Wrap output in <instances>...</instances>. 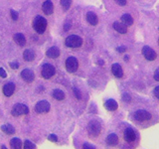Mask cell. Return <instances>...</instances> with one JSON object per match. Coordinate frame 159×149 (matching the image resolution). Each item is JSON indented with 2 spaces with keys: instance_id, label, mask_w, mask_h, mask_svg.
Returning a JSON list of instances; mask_svg holds the SVG:
<instances>
[{
  "instance_id": "1",
  "label": "cell",
  "mask_w": 159,
  "mask_h": 149,
  "mask_svg": "<svg viewBox=\"0 0 159 149\" xmlns=\"http://www.w3.org/2000/svg\"><path fill=\"white\" fill-rule=\"evenodd\" d=\"M33 28L38 34H43L47 28V20L42 16H36L33 21Z\"/></svg>"
},
{
  "instance_id": "2",
  "label": "cell",
  "mask_w": 159,
  "mask_h": 149,
  "mask_svg": "<svg viewBox=\"0 0 159 149\" xmlns=\"http://www.w3.org/2000/svg\"><path fill=\"white\" fill-rule=\"evenodd\" d=\"M88 132L92 137L98 136L102 132V124L98 120H91L88 124Z\"/></svg>"
},
{
  "instance_id": "3",
  "label": "cell",
  "mask_w": 159,
  "mask_h": 149,
  "mask_svg": "<svg viewBox=\"0 0 159 149\" xmlns=\"http://www.w3.org/2000/svg\"><path fill=\"white\" fill-rule=\"evenodd\" d=\"M65 44L69 48H79L83 45V39L78 35H70L65 40Z\"/></svg>"
},
{
  "instance_id": "4",
  "label": "cell",
  "mask_w": 159,
  "mask_h": 149,
  "mask_svg": "<svg viewBox=\"0 0 159 149\" xmlns=\"http://www.w3.org/2000/svg\"><path fill=\"white\" fill-rule=\"evenodd\" d=\"M29 112V108L27 106H25L23 103H16L15 106L12 107L11 114L13 116H21L24 114H27Z\"/></svg>"
},
{
  "instance_id": "5",
  "label": "cell",
  "mask_w": 159,
  "mask_h": 149,
  "mask_svg": "<svg viewBox=\"0 0 159 149\" xmlns=\"http://www.w3.org/2000/svg\"><path fill=\"white\" fill-rule=\"evenodd\" d=\"M55 73H56V70H55V67L53 66V65L51 64H44L42 66V70H41V76L44 78V79H50L52 78Z\"/></svg>"
},
{
  "instance_id": "6",
  "label": "cell",
  "mask_w": 159,
  "mask_h": 149,
  "mask_svg": "<svg viewBox=\"0 0 159 149\" xmlns=\"http://www.w3.org/2000/svg\"><path fill=\"white\" fill-rule=\"evenodd\" d=\"M78 68H79V62L75 57H69L66 60V69L69 73L77 72Z\"/></svg>"
},
{
  "instance_id": "7",
  "label": "cell",
  "mask_w": 159,
  "mask_h": 149,
  "mask_svg": "<svg viewBox=\"0 0 159 149\" xmlns=\"http://www.w3.org/2000/svg\"><path fill=\"white\" fill-rule=\"evenodd\" d=\"M50 108H51V106L47 101H40L36 103L35 106V111L37 113H47L50 111Z\"/></svg>"
},
{
  "instance_id": "8",
  "label": "cell",
  "mask_w": 159,
  "mask_h": 149,
  "mask_svg": "<svg viewBox=\"0 0 159 149\" xmlns=\"http://www.w3.org/2000/svg\"><path fill=\"white\" fill-rule=\"evenodd\" d=\"M142 55L146 60H148V61H154V60L157 58L156 52L154 51L152 48L148 47V46H145L142 48Z\"/></svg>"
},
{
  "instance_id": "9",
  "label": "cell",
  "mask_w": 159,
  "mask_h": 149,
  "mask_svg": "<svg viewBox=\"0 0 159 149\" xmlns=\"http://www.w3.org/2000/svg\"><path fill=\"white\" fill-rule=\"evenodd\" d=\"M134 118L138 121H147L151 118V114L144 109H139L134 113Z\"/></svg>"
},
{
  "instance_id": "10",
  "label": "cell",
  "mask_w": 159,
  "mask_h": 149,
  "mask_svg": "<svg viewBox=\"0 0 159 149\" xmlns=\"http://www.w3.org/2000/svg\"><path fill=\"white\" fill-rule=\"evenodd\" d=\"M21 78L26 83H32L35 79V74L30 69H24L21 72Z\"/></svg>"
},
{
  "instance_id": "11",
  "label": "cell",
  "mask_w": 159,
  "mask_h": 149,
  "mask_svg": "<svg viewBox=\"0 0 159 149\" xmlns=\"http://www.w3.org/2000/svg\"><path fill=\"white\" fill-rule=\"evenodd\" d=\"M15 92V84L12 82H9L4 84L3 87V93L5 97H11Z\"/></svg>"
},
{
  "instance_id": "12",
  "label": "cell",
  "mask_w": 159,
  "mask_h": 149,
  "mask_svg": "<svg viewBox=\"0 0 159 149\" xmlns=\"http://www.w3.org/2000/svg\"><path fill=\"white\" fill-rule=\"evenodd\" d=\"M124 139H125L127 142H133L136 139L135 131H134L133 129L130 128V127L126 128L125 132H124Z\"/></svg>"
},
{
  "instance_id": "13",
  "label": "cell",
  "mask_w": 159,
  "mask_h": 149,
  "mask_svg": "<svg viewBox=\"0 0 159 149\" xmlns=\"http://www.w3.org/2000/svg\"><path fill=\"white\" fill-rule=\"evenodd\" d=\"M42 10L46 15H51L54 11V5H53L52 1L46 0L42 5Z\"/></svg>"
},
{
  "instance_id": "14",
  "label": "cell",
  "mask_w": 159,
  "mask_h": 149,
  "mask_svg": "<svg viewBox=\"0 0 159 149\" xmlns=\"http://www.w3.org/2000/svg\"><path fill=\"white\" fill-rule=\"evenodd\" d=\"M111 72L113 74L114 77L116 78H122L123 77V71H122V68L120 67V65L116 63L113 64L111 66Z\"/></svg>"
},
{
  "instance_id": "15",
  "label": "cell",
  "mask_w": 159,
  "mask_h": 149,
  "mask_svg": "<svg viewBox=\"0 0 159 149\" xmlns=\"http://www.w3.org/2000/svg\"><path fill=\"white\" fill-rule=\"evenodd\" d=\"M13 40L15 41V43H16L17 45H19V46H21V47H24L25 44H26V38H25V36L21 33L15 34L13 36Z\"/></svg>"
},
{
  "instance_id": "16",
  "label": "cell",
  "mask_w": 159,
  "mask_h": 149,
  "mask_svg": "<svg viewBox=\"0 0 159 149\" xmlns=\"http://www.w3.org/2000/svg\"><path fill=\"white\" fill-rule=\"evenodd\" d=\"M46 56L51 59H56L60 56V50L57 47H51L50 49L47 50Z\"/></svg>"
},
{
  "instance_id": "17",
  "label": "cell",
  "mask_w": 159,
  "mask_h": 149,
  "mask_svg": "<svg viewBox=\"0 0 159 149\" xmlns=\"http://www.w3.org/2000/svg\"><path fill=\"white\" fill-rule=\"evenodd\" d=\"M104 107H106L107 111H116L117 107H118V104L117 102L114 101V99H107V101L106 102V103H104Z\"/></svg>"
},
{
  "instance_id": "18",
  "label": "cell",
  "mask_w": 159,
  "mask_h": 149,
  "mask_svg": "<svg viewBox=\"0 0 159 149\" xmlns=\"http://www.w3.org/2000/svg\"><path fill=\"white\" fill-rule=\"evenodd\" d=\"M107 143L109 146H116L118 143V137L116 133H111L108 134L107 137Z\"/></svg>"
},
{
  "instance_id": "19",
  "label": "cell",
  "mask_w": 159,
  "mask_h": 149,
  "mask_svg": "<svg viewBox=\"0 0 159 149\" xmlns=\"http://www.w3.org/2000/svg\"><path fill=\"white\" fill-rule=\"evenodd\" d=\"M87 21L91 25H93V26H96L98 22L97 14L93 12H88L87 13Z\"/></svg>"
},
{
  "instance_id": "20",
  "label": "cell",
  "mask_w": 159,
  "mask_h": 149,
  "mask_svg": "<svg viewBox=\"0 0 159 149\" xmlns=\"http://www.w3.org/2000/svg\"><path fill=\"white\" fill-rule=\"evenodd\" d=\"M113 29L116 30V32L120 33V34H125L127 32L126 25H124L123 23H119V22H114L113 23Z\"/></svg>"
},
{
  "instance_id": "21",
  "label": "cell",
  "mask_w": 159,
  "mask_h": 149,
  "mask_svg": "<svg viewBox=\"0 0 159 149\" xmlns=\"http://www.w3.org/2000/svg\"><path fill=\"white\" fill-rule=\"evenodd\" d=\"M23 59L25 60V61H27V62L33 61V60L35 59V52L31 49L25 50L24 53H23Z\"/></svg>"
},
{
  "instance_id": "22",
  "label": "cell",
  "mask_w": 159,
  "mask_h": 149,
  "mask_svg": "<svg viewBox=\"0 0 159 149\" xmlns=\"http://www.w3.org/2000/svg\"><path fill=\"white\" fill-rule=\"evenodd\" d=\"M10 147L11 149H22V141L20 138L14 137L10 140Z\"/></svg>"
},
{
  "instance_id": "23",
  "label": "cell",
  "mask_w": 159,
  "mask_h": 149,
  "mask_svg": "<svg viewBox=\"0 0 159 149\" xmlns=\"http://www.w3.org/2000/svg\"><path fill=\"white\" fill-rule=\"evenodd\" d=\"M53 97L55 99H57V101H63V99L65 98V93L59 88L54 89L53 91Z\"/></svg>"
},
{
  "instance_id": "24",
  "label": "cell",
  "mask_w": 159,
  "mask_h": 149,
  "mask_svg": "<svg viewBox=\"0 0 159 149\" xmlns=\"http://www.w3.org/2000/svg\"><path fill=\"white\" fill-rule=\"evenodd\" d=\"M121 21L126 26H131L133 24V19L129 14H123L121 16Z\"/></svg>"
},
{
  "instance_id": "25",
  "label": "cell",
  "mask_w": 159,
  "mask_h": 149,
  "mask_svg": "<svg viewBox=\"0 0 159 149\" xmlns=\"http://www.w3.org/2000/svg\"><path fill=\"white\" fill-rule=\"evenodd\" d=\"M1 129L7 134H14L15 133V129L12 125H10V124H5V125H2L1 126Z\"/></svg>"
},
{
  "instance_id": "26",
  "label": "cell",
  "mask_w": 159,
  "mask_h": 149,
  "mask_svg": "<svg viewBox=\"0 0 159 149\" xmlns=\"http://www.w3.org/2000/svg\"><path fill=\"white\" fill-rule=\"evenodd\" d=\"M23 149H36V145L30 140H25L24 141V145H23Z\"/></svg>"
},
{
  "instance_id": "27",
  "label": "cell",
  "mask_w": 159,
  "mask_h": 149,
  "mask_svg": "<svg viewBox=\"0 0 159 149\" xmlns=\"http://www.w3.org/2000/svg\"><path fill=\"white\" fill-rule=\"evenodd\" d=\"M71 4H72V0H61V5L65 10H68L71 7Z\"/></svg>"
},
{
  "instance_id": "28",
  "label": "cell",
  "mask_w": 159,
  "mask_h": 149,
  "mask_svg": "<svg viewBox=\"0 0 159 149\" xmlns=\"http://www.w3.org/2000/svg\"><path fill=\"white\" fill-rule=\"evenodd\" d=\"M10 15H11V17H12V19L14 20V21H16V20H18V12H16L15 10H13V9H11L10 10Z\"/></svg>"
},
{
  "instance_id": "29",
  "label": "cell",
  "mask_w": 159,
  "mask_h": 149,
  "mask_svg": "<svg viewBox=\"0 0 159 149\" xmlns=\"http://www.w3.org/2000/svg\"><path fill=\"white\" fill-rule=\"evenodd\" d=\"M83 149H97L96 146H93V144L89 143V142H84L83 144Z\"/></svg>"
},
{
  "instance_id": "30",
  "label": "cell",
  "mask_w": 159,
  "mask_h": 149,
  "mask_svg": "<svg viewBox=\"0 0 159 149\" xmlns=\"http://www.w3.org/2000/svg\"><path fill=\"white\" fill-rule=\"evenodd\" d=\"M73 91H74L75 96H76V97H77L78 99H81V98H82V93H81V92L79 91V88H73Z\"/></svg>"
},
{
  "instance_id": "31",
  "label": "cell",
  "mask_w": 159,
  "mask_h": 149,
  "mask_svg": "<svg viewBox=\"0 0 159 149\" xmlns=\"http://www.w3.org/2000/svg\"><path fill=\"white\" fill-rule=\"evenodd\" d=\"M71 26H72L71 21H67L66 23H65V25H64V30H65V31H69L70 28H71Z\"/></svg>"
},
{
  "instance_id": "32",
  "label": "cell",
  "mask_w": 159,
  "mask_h": 149,
  "mask_svg": "<svg viewBox=\"0 0 159 149\" xmlns=\"http://www.w3.org/2000/svg\"><path fill=\"white\" fill-rule=\"evenodd\" d=\"M48 139H49V140H51V141H54V142H57L58 141V138L56 137V135H55V134H51V135L48 137Z\"/></svg>"
},
{
  "instance_id": "33",
  "label": "cell",
  "mask_w": 159,
  "mask_h": 149,
  "mask_svg": "<svg viewBox=\"0 0 159 149\" xmlns=\"http://www.w3.org/2000/svg\"><path fill=\"white\" fill-rule=\"evenodd\" d=\"M154 79L157 81V82H159V68L156 69L155 73H154Z\"/></svg>"
},
{
  "instance_id": "34",
  "label": "cell",
  "mask_w": 159,
  "mask_h": 149,
  "mask_svg": "<svg viewBox=\"0 0 159 149\" xmlns=\"http://www.w3.org/2000/svg\"><path fill=\"white\" fill-rule=\"evenodd\" d=\"M0 77H2V78H6L7 77L6 72H5V70L2 69V68H0Z\"/></svg>"
},
{
  "instance_id": "35",
  "label": "cell",
  "mask_w": 159,
  "mask_h": 149,
  "mask_svg": "<svg viewBox=\"0 0 159 149\" xmlns=\"http://www.w3.org/2000/svg\"><path fill=\"white\" fill-rule=\"evenodd\" d=\"M122 99L124 102H130V96H129L128 93H125V94H123V97H122Z\"/></svg>"
},
{
  "instance_id": "36",
  "label": "cell",
  "mask_w": 159,
  "mask_h": 149,
  "mask_svg": "<svg viewBox=\"0 0 159 149\" xmlns=\"http://www.w3.org/2000/svg\"><path fill=\"white\" fill-rule=\"evenodd\" d=\"M10 67H11L12 69H18L19 68V64L17 62H12V63H10Z\"/></svg>"
},
{
  "instance_id": "37",
  "label": "cell",
  "mask_w": 159,
  "mask_h": 149,
  "mask_svg": "<svg viewBox=\"0 0 159 149\" xmlns=\"http://www.w3.org/2000/svg\"><path fill=\"white\" fill-rule=\"evenodd\" d=\"M154 96L159 99V86H157L155 88H154Z\"/></svg>"
},
{
  "instance_id": "38",
  "label": "cell",
  "mask_w": 159,
  "mask_h": 149,
  "mask_svg": "<svg viewBox=\"0 0 159 149\" xmlns=\"http://www.w3.org/2000/svg\"><path fill=\"white\" fill-rule=\"evenodd\" d=\"M116 1L118 5H120V6H124V5L126 4V0H116Z\"/></svg>"
},
{
  "instance_id": "39",
  "label": "cell",
  "mask_w": 159,
  "mask_h": 149,
  "mask_svg": "<svg viewBox=\"0 0 159 149\" xmlns=\"http://www.w3.org/2000/svg\"><path fill=\"white\" fill-rule=\"evenodd\" d=\"M117 51H118V52H120V53H122V52L125 51V48H124V47H119V48L117 49Z\"/></svg>"
},
{
  "instance_id": "40",
  "label": "cell",
  "mask_w": 159,
  "mask_h": 149,
  "mask_svg": "<svg viewBox=\"0 0 159 149\" xmlns=\"http://www.w3.org/2000/svg\"><path fill=\"white\" fill-rule=\"evenodd\" d=\"M1 149H6V148H5V146H2V147H1Z\"/></svg>"
},
{
  "instance_id": "41",
  "label": "cell",
  "mask_w": 159,
  "mask_h": 149,
  "mask_svg": "<svg viewBox=\"0 0 159 149\" xmlns=\"http://www.w3.org/2000/svg\"><path fill=\"white\" fill-rule=\"evenodd\" d=\"M158 44H159V40H158Z\"/></svg>"
}]
</instances>
